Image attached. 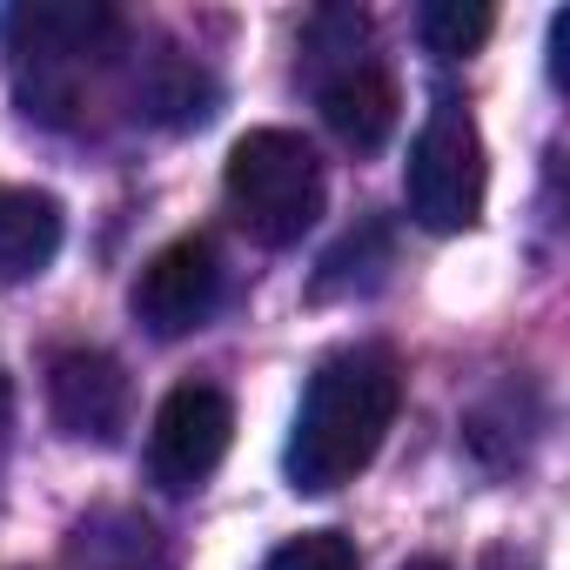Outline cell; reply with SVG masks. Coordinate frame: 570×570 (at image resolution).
I'll return each mask as SVG.
<instances>
[{
    "label": "cell",
    "instance_id": "obj_1",
    "mask_svg": "<svg viewBox=\"0 0 570 570\" xmlns=\"http://www.w3.org/2000/svg\"><path fill=\"white\" fill-rule=\"evenodd\" d=\"M396 403H403V370L390 350H343L330 356L309 390H303V410H296V430H289V450H282V470H289L296 490L309 497H330L343 483H356L390 423H396Z\"/></svg>",
    "mask_w": 570,
    "mask_h": 570
},
{
    "label": "cell",
    "instance_id": "obj_3",
    "mask_svg": "<svg viewBox=\"0 0 570 570\" xmlns=\"http://www.w3.org/2000/svg\"><path fill=\"white\" fill-rule=\"evenodd\" d=\"M115 14L95 0H14L0 41H8L14 68H21V101L41 121H68V108L81 101L75 68L115 48Z\"/></svg>",
    "mask_w": 570,
    "mask_h": 570
},
{
    "label": "cell",
    "instance_id": "obj_9",
    "mask_svg": "<svg viewBox=\"0 0 570 570\" xmlns=\"http://www.w3.org/2000/svg\"><path fill=\"white\" fill-rule=\"evenodd\" d=\"M61 202L48 188L0 181V282H28L61 255Z\"/></svg>",
    "mask_w": 570,
    "mask_h": 570
},
{
    "label": "cell",
    "instance_id": "obj_13",
    "mask_svg": "<svg viewBox=\"0 0 570 570\" xmlns=\"http://www.w3.org/2000/svg\"><path fill=\"white\" fill-rule=\"evenodd\" d=\"M403 570H450L443 557H416V563H403Z\"/></svg>",
    "mask_w": 570,
    "mask_h": 570
},
{
    "label": "cell",
    "instance_id": "obj_5",
    "mask_svg": "<svg viewBox=\"0 0 570 570\" xmlns=\"http://www.w3.org/2000/svg\"><path fill=\"white\" fill-rule=\"evenodd\" d=\"M228 436H235V403L215 383L168 390L161 410H155V430H148V470H155V483L175 490V497L202 490L222 470Z\"/></svg>",
    "mask_w": 570,
    "mask_h": 570
},
{
    "label": "cell",
    "instance_id": "obj_8",
    "mask_svg": "<svg viewBox=\"0 0 570 570\" xmlns=\"http://www.w3.org/2000/svg\"><path fill=\"white\" fill-rule=\"evenodd\" d=\"M316 101H323V121H330V135L350 148V155H376L390 135H396V81H390V68L383 61H370V55H343L323 81H316Z\"/></svg>",
    "mask_w": 570,
    "mask_h": 570
},
{
    "label": "cell",
    "instance_id": "obj_6",
    "mask_svg": "<svg viewBox=\"0 0 570 570\" xmlns=\"http://www.w3.org/2000/svg\"><path fill=\"white\" fill-rule=\"evenodd\" d=\"M128 303H135V323L148 336H161V343L202 330L215 316V303H222V255H215V242L208 235H181L161 255H148V268L135 275Z\"/></svg>",
    "mask_w": 570,
    "mask_h": 570
},
{
    "label": "cell",
    "instance_id": "obj_11",
    "mask_svg": "<svg viewBox=\"0 0 570 570\" xmlns=\"http://www.w3.org/2000/svg\"><path fill=\"white\" fill-rule=\"evenodd\" d=\"M356 563L363 557H356V543L343 530H303L268 557V570H356Z\"/></svg>",
    "mask_w": 570,
    "mask_h": 570
},
{
    "label": "cell",
    "instance_id": "obj_4",
    "mask_svg": "<svg viewBox=\"0 0 570 570\" xmlns=\"http://www.w3.org/2000/svg\"><path fill=\"white\" fill-rule=\"evenodd\" d=\"M483 188H490V161H483V135L476 121L443 101L416 141H410V161H403V202H410V222L430 228V235H463L476 228L483 215Z\"/></svg>",
    "mask_w": 570,
    "mask_h": 570
},
{
    "label": "cell",
    "instance_id": "obj_7",
    "mask_svg": "<svg viewBox=\"0 0 570 570\" xmlns=\"http://www.w3.org/2000/svg\"><path fill=\"white\" fill-rule=\"evenodd\" d=\"M128 410H135L128 370L108 350H61L55 356V370H48V416L61 423V436L108 450V443H121Z\"/></svg>",
    "mask_w": 570,
    "mask_h": 570
},
{
    "label": "cell",
    "instance_id": "obj_2",
    "mask_svg": "<svg viewBox=\"0 0 570 570\" xmlns=\"http://www.w3.org/2000/svg\"><path fill=\"white\" fill-rule=\"evenodd\" d=\"M228 215L262 248H296L323 215V161L296 128H248L222 168Z\"/></svg>",
    "mask_w": 570,
    "mask_h": 570
},
{
    "label": "cell",
    "instance_id": "obj_10",
    "mask_svg": "<svg viewBox=\"0 0 570 570\" xmlns=\"http://www.w3.org/2000/svg\"><path fill=\"white\" fill-rule=\"evenodd\" d=\"M490 28H497V14L483 8V0H430V8L416 14L423 48H430V55H443V61L476 55V48L490 41Z\"/></svg>",
    "mask_w": 570,
    "mask_h": 570
},
{
    "label": "cell",
    "instance_id": "obj_12",
    "mask_svg": "<svg viewBox=\"0 0 570 570\" xmlns=\"http://www.w3.org/2000/svg\"><path fill=\"white\" fill-rule=\"evenodd\" d=\"M483 570H537V563H530V557H517V550H490V557H483Z\"/></svg>",
    "mask_w": 570,
    "mask_h": 570
}]
</instances>
